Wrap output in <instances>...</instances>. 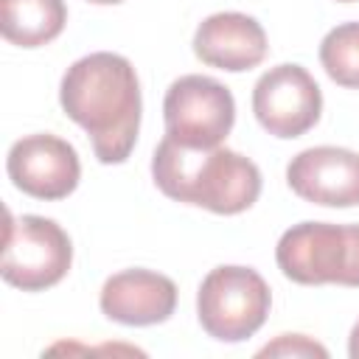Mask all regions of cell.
Segmentation results:
<instances>
[{"mask_svg":"<svg viewBox=\"0 0 359 359\" xmlns=\"http://www.w3.org/2000/svg\"><path fill=\"white\" fill-rule=\"evenodd\" d=\"M289 188L323 208L359 205V151L339 146H314L294 154L286 165Z\"/></svg>","mask_w":359,"mask_h":359,"instance_id":"9","label":"cell"},{"mask_svg":"<svg viewBox=\"0 0 359 359\" xmlns=\"http://www.w3.org/2000/svg\"><path fill=\"white\" fill-rule=\"evenodd\" d=\"M73 264L70 236L45 216L6 219V247L0 275L22 292H42L56 286Z\"/></svg>","mask_w":359,"mask_h":359,"instance_id":"5","label":"cell"},{"mask_svg":"<svg viewBox=\"0 0 359 359\" xmlns=\"http://www.w3.org/2000/svg\"><path fill=\"white\" fill-rule=\"evenodd\" d=\"M266 34L261 22L241 11H219L199 22L194 34V53L202 65L227 73L258 67L266 56Z\"/></svg>","mask_w":359,"mask_h":359,"instance_id":"11","label":"cell"},{"mask_svg":"<svg viewBox=\"0 0 359 359\" xmlns=\"http://www.w3.org/2000/svg\"><path fill=\"white\" fill-rule=\"evenodd\" d=\"M272 294L252 266L224 264L205 275L196 292V317L208 337L219 342L250 339L269 314Z\"/></svg>","mask_w":359,"mask_h":359,"instance_id":"4","label":"cell"},{"mask_svg":"<svg viewBox=\"0 0 359 359\" xmlns=\"http://www.w3.org/2000/svg\"><path fill=\"white\" fill-rule=\"evenodd\" d=\"M65 22V0H0V31L11 45H48L62 34Z\"/></svg>","mask_w":359,"mask_h":359,"instance_id":"12","label":"cell"},{"mask_svg":"<svg viewBox=\"0 0 359 359\" xmlns=\"http://www.w3.org/2000/svg\"><path fill=\"white\" fill-rule=\"evenodd\" d=\"M59 104L93 143L98 163H123L140 132V81L121 53L98 50L76 59L59 84Z\"/></svg>","mask_w":359,"mask_h":359,"instance_id":"1","label":"cell"},{"mask_svg":"<svg viewBox=\"0 0 359 359\" xmlns=\"http://www.w3.org/2000/svg\"><path fill=\"white\" fill-rule=\"evenodd\" d=\"M151 177L168 199L219 216H236L252 208L261 194L258 165L227 146L185 149L163 137L151 154Z\"/></svg>","mask_w":359,"mask_h":359,"instance_id":"2","label":"cell"},{"mask_svg":"<svg viewBox=\"0 0 359 359\" xmlns=\"http://www.w3.org/2000/svg\"><path fill=\"white\" fill-rule=\"evenodd\" d=\"M337 3H356V0H337Z\"/></svg>","mask_w":359,"mask_h":359,"instance_id":"17","label":"cell"},{"mask_svg":"<svg viewBox=\"0 0 359 359\" xmlns=\"http://www.w3.org/2000/svg\"><path fill=\"white\" fill-rule=\"evenodd\" d=\"M348 353H351V359H359V320H356V325L351 328V337H348Z\"/></svg>","mask_w":359,"mask_h":359,"instance_id":"15","label":"cell"},{"mask_svg":"<svg viewBox=\"0 0 359 359\" xmlns=\"http://www.w3.org/2000/svg\"><path fill=\"white\" fill-rule=\"evenodd\" d=\"M252 112L269 135L292 140L306 135L320 121L323 93L306 67L283 62L269 67L255 81Z\"/></svg>","mask_w":359,"mask_h":359,"instance_id":"7","label":"cell"},{"mask_svg":"<svg viewBox=\"0 0 359 359\" xmlns=\"http://www.w3.org/2000/svg\"><path fill=\"white\" fill-rule=\"evenodd\" d=\"M8 180L17 191L34 199H65L76 191L81 177V163L76 149L56 135H28L20 137L6 157Z\"/></svg>","mask_w":359,"mask_h":359,"instance_id":"8","label":"cell"},{"mask_svg":"<svg viewBox=\"0 0 359 359\" xmlns=\"http://www.w3.org/2000/svg\"><path fill=\"white\" fill-rule=\"evenodd\" d=\"M275 261L300 286H359V224H292L275 247Z\"/></svg>","mask_w":359,"mask_h":359,"instance_id":"3","label":"cell"},{"mask_svg":"<svg viewBox=\"0 0 359 359\" xmlns=\"http://www.w3.org/2000/svg\"><path fill=\"white\" fill-rule=\"evenodd\" d=\"M165 137L185 149H216L236 121L233 93L210 76H180L163 98Z\"/></svg>","mask_w":359,"mask_h":359,"instance_id":"6","label":"cell"},{"mask_svg":"<svg viewBox=\"0 0 359 359\" xmlns=\"http://www.w3.org/2000/svg\"><path fill=\"white\" fill-rule=\"evenodd\" d=\"M258 356H320L325 359L328 351L303 334H280L275 342H266L258 351Z\"/></svg>","mask_w":359,"mask_h":359,"instance_id":"14","label":"cell"},{"mask_svg":"<svg viewBox=\"0 0 359 359\" xmlns=\"http://www.w3.org/2000/svg\"><path fill=\"white\" fill-rule=\"evenodd\" d=\"M320 65L334 84L359 90V22H342L323 36Z\"/></svg>","mask_w":359,"mask_h":359,"instance_id":"13","label":"cell"},{"mask_svg":"<svg viewBox=\"0 0 359 359\" xmlns=\"http://www.w3.org/2000/svg\"><path fill=\"white\" fill-rule=\"evenodd\" d=\"M98 306L121 325H157L177 309V283L151 269H123L107 278Z\"/></svg>","mask_w":359,"mask_h":359,"instance_id":"10","label":"cell"},{"mask_svg":"<svg viewBox=\"0 0 359 359\" xmlns=\"http://www.w3.org/2000/svg\"><path fill=\"white\" fill-rule=\"evenodd\" d=\"M87 3H95V6H115V3H123V0H87Z\"/></svg>","mask_w":359,"mask_h":359,"instance_id":"16","label":"cell"}]
</instances>
